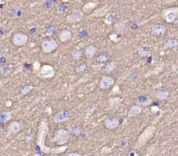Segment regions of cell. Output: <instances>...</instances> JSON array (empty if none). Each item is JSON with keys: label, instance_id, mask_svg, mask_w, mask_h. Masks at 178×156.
Segmentation results:
<instances>
[{"label": "cell", "instance_id": "cell-1", "mask_svg": "<svg viewBox=\"0 0 178 156\" xmlns=\"http://www.w3.org/2000/svg\"><path fill=\"white\" fill-rule=\"evenodd\" d=\"M49 132L48 124L45 121H42L39 125L38 134V146L41 151L45 154H51V149L45 145V136Z\"/></svg>", "mask_w": 178, "mask_h": 156}, {"label": "cell", "instance_id": "cell-2", "mask_svg": "<svg viewBox=\"0 0 178 156\" xmlns=\"http://www.w3.org/2000/svg\"><path fill=\"white\" fill-rule=\"evenodd\" d=\"M155 132V126H149L148 128H146V129L143 130V133L140 134L137 140L135 141V145H134V149H135V150L141 149V148H143V146L146 144L148 141L153 137Z\"/></svg>", "mask_w": 178, "mask_h": 156}, {"label": "cell", "instance_id": "cell-3", "mask_svg": "<svg viewBox=\"0 0 178 156\" xmlns=\"http://www.w3.org/2000/svg\"><path fill=\"white\" fill-rule=\"evenodd\" d=\"M37 76L43 80L50 79L55 76V70L53 67L49 64H44L43 66H40L38 69L34 70Z\"/></svg>", "mask_w": 178, "mask_h": 156}, {"label": "cell", "instance_id": "cell-4", "mask_svg": "<svg viewBox=\"0 0 178 156\" xmlns=\"http://www.w3.org/2000/svg\"><path fill=\"white\" fill-rule=\"evenodd\" d=\"M162 17L169 23H178V7H170L164 9L162 12Z\"/></svg>", "mask_w": 178, "mask_h": 156}, {"label": "cell", "instance_id": "cell-5", "mask_svg": "<svg viewBox=\"0 0 178 156\" xmlns=\"http://www.w3.org/2000/svg\"><path fill=\"white\" fill-rule=\"evenodd\" d=\"M70 139V131L66 129H60L55 133L54 141L59 146L65 145Z\"/></svg>", "mask_w": 178, "mask_h": 156}, {"label": "cell", "instance_id": "cell-6", "mask_svg": "<svg viewBox=\"0 0 178 156\" xmlns=\"http://www.w3.org/2000/svg\"><path fill=\"white\" fill-rule=\"evenodd\" d=\"M58 47V43L54 39L44 40L41 43V50H42L43 53H46V54H49V53H51V52L56 51Z\"/></svg>", "mask_w": 178, "mask_h": 156}, {"label": "cell", "instance_id": "cell-7", "mask_svg": "<svg viewBox=\"0 0 178 156\" xmlns=\"http://www.w3.org/2000/svg\"><path fill=\"white\" fill-rule=\"evenodd\" d=\"M71 116H72V114L70 110H62L55 115L53 117V121L57 124H60V123L69 121Z\"/></svg>", "mask_w": 178, "mask_h": 156}, {"label": "cell", "instance_id": "cell-8", "mask_svg": "<svg viewBox=\"0 0 178 156\" xmlns=\"http://www.w3.org/2000/svg\"><path fill=\"white\" fill-rule=\"evenodd\" d=\"M12 43L18 47L24 46L28 43V36L22 32H17L12 37Z\"/></svg>", "mask_w": 178, "mask_h": 156}, {"label": "cell", "instance_id": "cell-9", "mask_svg": "<svg viewBox=\"0 0 178 156\" xmlns=\"http://www.w3.org/2000/svg\"><path fill=\"white\" fill-rule=\"evenodd\" d=\"M84 12L81 10H73L70 15L66 17V22L68 23H76L83 19Z\"/></svg>", "mask_w": 178, "mask_h": 156}, {"label": "cell", "instance_id": "cell-10", "mask_svg": "<svg viewBox=\"0 0 178 156\" xmlns=\"http://www.w3.org/2000/svg\"><path fill=\"white\" fill-rule=\"evenodd\" d=\"M115 84V79L112 76H104L102 79H101L99 86L102 90H109L110 89L113 85Z\"/></svg>", "mask_w": 178, "mask_h": 156}, {"label": "cell", "instance_id": "cell-11", "mask_svg": "<svg viewBox=\"0 0 178 156\" xmlns=\"http://www.w3.org/2000/svg\"><path fill=\"white\" fill-rule=\"evenodd\" d=\"M22 127L23 125L22 123H20L18 121H12L9 126H8L7 129V133L9 135H14V134H17L18 133H19L22 129Z\"/></svg>", "mask_w": 178, "mask_h": 156}, {"label": "cell", "instance_id": "cell-12", "mask_svg": "<svg viewBox=\"0 0 178 156\" xmlns=\"http://www.w3.org/2000/svg\"><path fill=\"white\" fill-rule=\"evenodd\" d=\"M105 127L108 129L113 130V129H117L120 125V121L119 119L115 118V117H110V118H107L104 121Z\"/></svg>", "mask_w": 178, "mask_h": 156}, {"label": "cell", "instance_id": "cell-13", "mask_svg": "<svg viewBox=\"0 0 178 156\" xmlns=\"http://www.w3.org/2000/svg\"><path fill=\"white\" fill-rule=\"evenodd\" d=\"M72 37V33L70 30L68 29H64L62 31L59 32L58 34V38L59 40L62 42V43H65V42H68L69 40H70Z\"/></svg>", "mask_w": 178, "mask_h": 156}, {"label": "cell", "instance_id": "cell-14", "mask_svg": "<svg viewBox=\"0 0 178 156\" xmlns=\"http://www.w3.org/2000/svg\"><path fill=\"white\" fill-rule=\"evenodd\" d=\"M166 33V28L161 23H156L152 27V34L155 36H163Z\"/></svg>", "mask_w": 178, "mask_h": 156}, {"label": "cell", "instance_id": "cell-15", "mask_svg": "<svg viewBox=\"0 0 178 156\" xmlns=\"http://www.w3.org/2000/svg\"><path fill=\"white\" fill-rule=\"evenodd\" d=\"M152 100L148 95H140L135 99V103L139 106H149Z\"/></svg>", "mask_w": 178, "mask_h": 156}, {"label": "cell", "instance_id": "cell-16", "mask_svg": "<svg viewBox=\"0 0 178 156\" xmlns=\"http://www.w3.org/2000/svg\"><path fill=\"white\" fill-rule=\"evenodd\" d=\"M142 112H143V108H142V106L135 104V105L132 106L131 108L129 109L128 115L129 117H135L137 116V115H139Z\"/></svg>", "mask_w": 178, "mask_h": 156}, {"label": "cell", "instance_id": "cell-17", "mask_svg": "<svg viewBox=\"0 0 178 156\" xmlns=\"http://www.w3.org/2000/svg\"><path fill=\"white\" fill-rule=\"evenodd\" d=\"M97 48L96 46H94L92 44H90L89 46H87L84 50V56L87 58H91L95 55L97 54Z\"/></svg>", "mask_w": 178, "mask_h": 156}, {"label": "cell", "instance_id": "cell-18", "mask_svg": "<svg viewBox=\"0 0 178 156\" xmlns=\"http://www.w3.org/2000/svg\"><path fill=\"white\" fill-rule=\"evenodd\" d=\"M13 71V66L12 64H5V65H2L0 68V72L3 76H7L9 75L12 74Z\"/></svg>", "mask_w": 178, "mask_h": 156}, {"label": "cell", "instance_id": "cell-19", "mask_svg": "<svg viewBox=\"0 0 178 156\" xmlns=\"http://www.w3.org/2000/svg\"><path fill=\"white\" fill-rule=\"evenodd\" d=\"M109 9L107 8H99L97 10H95L94 12L91 13V17H101L108 14Z\"/></svg>", "mask_w": 178, "mask_h": 156}, {"label": "cell", "instance_id": "cell-20", "mask_svg": "<svg viewBox=\"0 0 178 156\" xmlns=\"http://www.w3.org/2000/svg\"><path fill=\"white\" fill-rule=\"evenodd\" d=\"M97 6V4L96 3H93V2H89V3H87L85 4L83 8H82V11L84 13H87V14H89L90 12H92V11H95V8Z\"/></svg>", "mask_w": 178, "mask_h": 156}, {"label": "cell", "instance_id": "cell-21", "mask_svg": "<svg viewBox=\"0 0 178 156\" xmlns=\"http://www.w3.org/2000/svg\"><path fill=\"white\" fill-rule=\"evenodd\" d=\"M178 47V42L177 40H175V39H169V40H167L166 42L164 43L163 44V48L164 49H168V48H170V49H176Z\"/></svg>", "mask_w": 178, "mask_h": 156}, {"label": "cell", "instance_id": "cell-22", "mask_svg": "<svg viewBox=\"0 0 178 156\" xmlns=\"http://www.w3.org/2000/svg\"><path fill=\"white\" fill-rule=\"evenodd\" d=\"M10 13H11V15H12V17H18H18H23V12L21 8L14 7V8H12V10H11Z\"/></svg>", "mask_w": 178, "mask_h": 156}, {"label": "cell", "instance_id": "cell-23", "mask_svg": "<svg viewBox=\"0 0 178 156\" xmlns=\"http://www.w3.org/2000/svg\"><path fill=\"white\" fill-rule=\"evenodd\" d=\"M12 117V112L10 111H7V112H2L1 115H0V121L2 123H4V122H7L9 120H11Z\"/></svg>", "mask_w": 178, "mask_h": 156}, {"label": "cell", "instance_id": "cell-24", "mask_svg": "<svg viewBox=\"0 0 178 156\" xmlns=\"http://www.w3.org/2000/svg\"><path fill=\"white\" fill-rule=\"evenodd\" d=\"M170 94L168 91H163V90H161V91H157L155 93V96L156 99L158 100H166L167 98L169 97Z\"/></svg>", "mask_w": 178, "mask_h": 156}, {"label": "cell", "instance_id": "cell-25", "mask_svg": "<svg viewBox=\"0 0 178 156\" xmlns=\"http://www.w3.org/2000/svg\"><path fill=\"white\" fill-rule=\"evenodd\" d=\"M67 146L66 145H64V146H61L59 148H52L51 149V154H61V153H64L67 149Z\"/></svg>", "mask_w": 178, "mask_h": 156}, {"label": "cell", "instance_id": "cell-26", "mask_svg": "<svg viewBox=\"0 0 178 156\" xmlns=\"http://www.w3.org/2000/svg\"><path fill=\"white\" fill-rule=\"evenodd\" d=\"M115 29H116V31H117V32L123 33V32H124V31L126 30V25H125V23H123V22H119V23H116Z\"/></svg>", "mask_w": 178, "mask_h": 156}, {"label": "cell", "instance_id": "cell-27", "mask_svg": "<svg viewBox=\"0 0 178 156\" xmlns=\"http://www.w3.org/2000/svg\"><path fill=\"white\" fill-rule=\"evenodd\" d=\"M71 56H72L74 60L79 61V60L82 58V56H83V52H82L81 51H78V50H74V51L71 52Z\"/></svg>", "mask_w": 178, "mask_h": 156}, {"label": "cell", "instance_id": "cell-28", "mask_svg": "<svg viewBox=\"0 0 178 156\" xmlns=\"http://www.w3.org/2000/svg\"><path fill=\"white\" fill-rule=\"evenodd\" d=\"M68 10H69V5L67 4H60L58 7V11L60 14H65L68 12Z\"/></svg>", "mask_w": 178, "mask_h": 156}, {"label": "cell", "instance_id": "cell-29", "mask_svg": "<svg viewBox=\"0 0 178 156\" xmlns=\"http://www.w3.org/2000/svg\"><path fill=\"white\" fill-rule=\"evenodd\" d=\"M116 64L115 62H109V64H107L106 66H105V70H106V72H111L113 70H115L116 69Z\"/></svg>", "mask_w": 178, "mask_h": 156}, {"label": "cell", "instance_id": "cell-30", "mask_svg": "<svg viewBox=\"0 0 178 156\" xmlns=\"http://www.w3.org/2000/svg\"><path fill=\"white\" fill-rule=\"evenodd\" d=\"M110 105L111 108H117L120 105V98H113L110 100Z\"/></svg>", "mask_w": 178, "mask_h": 156}, {"label": "cell", "instance_id": "cell-31", "mask_svg": "<svg viewBox=\"0 0 178 156\" xmlns=\"http://www.w3.org/2000/svg\"><path fill=\"white\" fill-rule=\"evenodd\" d=\"M139 55L142 57H146V56H149L150 55V52L149 51H145V50H140Z\"/></svg>", "mask_w": 178, "mask_h": 156}, {"label": "cell", "instance_id": "cell-32", "mask_svg": "<svg viewBox=\"0 0 178 156\" xmlns=\"http://www.w3.org/2000/svg\"><path fill=\"white\" fill-rule=\"evenodd\" d=\"M107 59H108V56L106 55H101L100 56L97 58V61L101 62H104L107 61Z\"/></svg>", "mask_w": 178, "mask_h": 156}, {"label": "cell", "instance_id": "cell-33", "mask_svg": "<svg viewBox=\"0 0 178 156\" xmlns=\"http://www.w3.org/2000/svg\"><path fill=\"white\" fill-rule=\"evenodd\" d=\"M31 90H32V87L31 86H26V87H24V88H23V90H22V92H23V94L24 95V94H27L29 93L30 91H31Z\"/></svg>", "mask_w": 178, "mask_h": 156}, {"label": "cell", "instance_id": "cell-34", "mask_svg": "<svg viewBox=\"0 0 178 156\" xmlns=\"http://www.w3.org/2000/svg\"><path fill=\"white\" fill-rule=\"evenodd\" d=\"M86 66L84 64H83V65H80V66L77 67V69H76V71L78 72V73H80V72H83L84 70H85Z\"/></svg>", "mask_w": 178, "mask_h": 156}, {"label": "cell", "instance_id": "cell-35", "mask_svg": "<svg viewBox=\"0 0 178 156\" xmlns=\"http://www.w3.org/2000/svg\"><path fill=\"white\" fill-rule=\"evenodd\" d=\"M111 17H112L111 15H107V17H106V20H105V22H106L107 24H110L111 22L113 21L112 18H111Z\"/></svg>", "mask_w": 178, "mask_h": 156}, {"label": "cell", "instance_id": "cell-36", "mask_svg": "<svg viewBox=\"0 0 178 156\" xmlns=\"http://www.w3.org/2000/svg\"><path fill=\"white\" fill-rule=\"evenodd\" d=\"M67 156H84L83 154H78V153H70L69 154H67Z\"/></svg>", "mask_w": 178, "mask_h": 156}, {"label": "cell", "instance_id": "cell-37", "mask_svg": "<svg viewBox=\"0 0 178 156\" xmlns=\"http://www.w3.org/2000/svg\"><path fill=\"white\" fill-rule=\"evenodd\" d=\"M137 1H141V0H137Z\"/></svg>", "mask_w": 178, "mask_h": 156}]
</instances>
